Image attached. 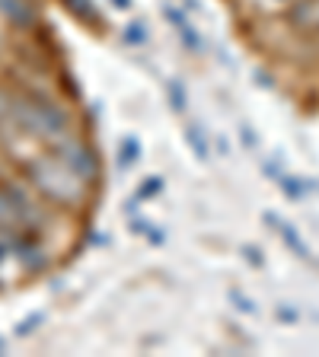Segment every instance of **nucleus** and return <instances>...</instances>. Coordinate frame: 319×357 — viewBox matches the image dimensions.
I'll use <instances>...</instances> for the list:
<instances>
[{
	"instance_id": "obj_2",
	"label": "nucleus",
	"mask_w": 319,
	"mask_h": 357,
	"mask_svg": "<svg viewBox=\"0 0 319 357\" xmlns=\"http://www.w3.org/2000/svg\"><path fill=\"white\" fill-rule=\"evenodd\" d=\"M297 20L304 29H319V0H304L297 7Z\"/></svg>"
},
{
	"instance_id": "obj_1",
	"label": "nucleus",
	"mask_w": 319,
	"mask_h": 357,
	"mask_svg": "<svg viewBox=\"0 0 319 357\" xmlns=\"http://www.w3.org/2000/svg\"><path fill=\"white\" fill-rule=\"evenodd\" d=\"M26 121H29V128L36 134H42V137H61V134L67 131V119L61 115V109H54V105H48V102L26 105Z\"/></svg>"
}]
</instances>
